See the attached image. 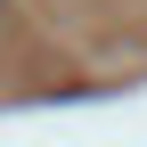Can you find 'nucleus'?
Listing matches in <instances>:
<instances>
[{"mask_svg": "<svg viewBox=\"0 0 147 147\" xmlns=\"http://www.w3.org/2000/svg\"><path fill=\"white\" fill-rule=\"evenodd\" d=\"M0 16H8V0H0Z\"/></svg>", "mask_w": 147, "mask_h": 147, "instance_id": "1", "label": "nucleus"}]
</instances>
